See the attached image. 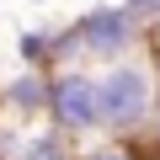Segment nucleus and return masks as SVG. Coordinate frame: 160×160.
<instances>
[{"mask_svg":"<svg viewBox=\"0 0 160 160\" xmlns=\"http://www.w3.org/2000/svg\"><path fill=\"white\" fill-rule=\"evenodd\" d=\"M96 91H102V128L112 139H133L155 123L160 107V86H155V69L139 59H112L96 75Z\"/></svg>","mask_w":160,"mask_h":160,"instance_id":"nucleus-1","label":"nucleus"},{"mask_svg":"<svg viewBox=\"0 0 160 160\" xmlns=\"http://www.w3.org/2000/svg\"><path fill=\"white\" fill-rule=\"evenodd\" d=\"M75 160H139V149L128 139H112V144H91V149H75Z\"/></svg>","mask_w":160,"mask_h":160,"instance_id":"nucleus-7","label":"nucleus"},{"mask_svg":"<svg viewBox=\"0 0 160 160\" xmlns=\"http://www.w3.org/2000/svg\"><path fill=\"white\" fill-rule=\"evenodd\" d=\"M6 160H75V133H64L59 123H48V128L16 123V133L6 144Z\"/></svg>","mask_w":160,"mask_h":160,"instance_id":"nucleus-5","label":"nucleus"},{"mask_svg":"<svg viewBox=\"0 0 160 160\" xmlns=\"http://www.w3.org/2000/svg\"><path fill=\"white\" fill-rule=\"evenodd\" d=\"M16 59L48 69V64H53V32H48V27H22V32H16Z\"/></svg>","mask_w":160,"mask_h":160,"instance_id":"nucleus-6","label":"nucleus"},{"mask_svg":"<svg viewBox=\"0 0 160 160\" xmlns=\"http://www.w3.org/2000/svg\"><path fill=\"white\" fill-rule=\"evenodd\" d=\"M38 6H43V0H38Z\"/></svg>","mask_w":160,"mask_h":160,"instance_id":"nucleus-9","label":"nucleus"},{"mask_svg":"<svg viewBox=\"0 0 160 160\" xmlns=\"http://www.w3.org/2000/svg\"><path fill=\"white\" fill-rule=\"evenodd\" d=\"M123 11H128L144 32H160V0H123Z\"/></svg>","mask_w":160,"mask_h":160,"instance_id":"nucleus-8","label":"nucleus"},{"mask_svg":"<svg viewBox=\"0 0 160 160\" xmlns=\"http://www.w3.org/2000/svg\"><path fill=\"white\" fill-rule=\"evenodd\" d=\"M48 123H59L64 133H102V91H96V75L86 69H53V86H48Z\"/></svg>","mask_w":160,"mask_h":160,"instance_id":"nucleus-2","label":"nucleus"},{"mask_svg":"<svg viewBox=\"0 0 160 160\" xmlns=\"http://www.w3.org/2000/svg\"><path fill=\"white\" fill-rule=\"evenodd\" d=\"M48 86H53V69H43V64H22L11 80H0V107H6V118L11 123L48 118Z\"/></svg>","mask_w":160,"mask_h":160,"instance_id":"nucleus-4","label":"nucleus"},{"mask_svg":"<svg viewBox=\"0 0 160 160\" xmlns=\"http://www.w3.org/2000/svg\"><path fill=\"white\" fill-rule=\"evenodd\" d=\"M75 27V43H80V59H102V64H112V59H128L133 48H139V38H144V27L123 11V6H91L80 22H69Z\"/></svg>","mask_w":160,"mask_h":160,"instance_id":"nucleus-3","label":"nucleus"}]
</instances>
